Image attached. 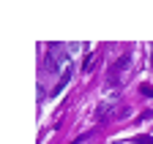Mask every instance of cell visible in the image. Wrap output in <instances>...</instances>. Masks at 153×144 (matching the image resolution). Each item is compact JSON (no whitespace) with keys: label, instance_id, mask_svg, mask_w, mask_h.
Instances as JSON below:
<instances>
[{"label":"cell","instance_id":"obj_3","mask_svg":"<svg viewBox=\"0 0 153 144\" xmlns=\"http://www.w3.org/2000/svg\"><path fill=\"white\" fill-rule=\"evenodd\" d=\"M109 109H112V103H101V106H99V109H96V117H99V120H101V117H104V114H107Z\"/></svg>","mask_w":153,"mask_h":144},{"label":"cell","instance_id":"obj_1","mask_svg":"<svg viewBox=\"0 0 153 144\" xmlns=\"http://www.w3.org/2000/svg\"><path fill=\"white\" fill-rule=\"evenodd\" d=\"M49 60H52V68H55V65H66V63H68V52H66L63 46H52Z\"/></svg>","mask_w":153,"mask_h":144},{"label":"cell","instance_id":"obj_5","mask_svg":"<svg viewBox=\"0 0 153 144\" xmlns=\"http://www.w3.org/2000/svg\"><path fill=\"white\" fill-rule=\"evenodd\" d=\"M112 144H131V141H118V139H115V141H112Z\"/></svg>","mask_w":153,"mask_h":144},{"label":"cell","instance_id":"obj_2","mask_svg":"<svg viewBox=\"0 0 153 144\" xmlns=\"http://www.w3.org/2000/svg\"><path fill=\"white\" fill-rule=\"evenodd\" d=\"M68 79H71V74H68V71H66V74H63V79H60V82H57V87H55V95H57V93H60V90H63V87L68 84Z\"/></svg>","mask_w":153,"mask_h":144},{"label":"cell","instance_id":"obj_4","mask_svg":"<svg viewBox=\"0 0 153 144\" xmlns=\"http://www.w3.org/2000/svg\"><path fill=\"white\" fill-rule=\"evenodd\" d=\"M137 144H153V139H150V136H142V139H140Z\"/></svg>","mask_w":153,"mask_h":144}]
</instances>
